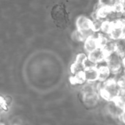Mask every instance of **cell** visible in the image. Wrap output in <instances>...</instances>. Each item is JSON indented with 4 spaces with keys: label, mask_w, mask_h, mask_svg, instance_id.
I'll return each mask as SVG.
<instances>
[{
    "label": "cell",
    "mask_w": 125,
    "mask_h": 125,
    "mask_svg": "<svg viewBox=\"0 0 125 125\" xmlns=\"http://www.w3.org/2000/svg\"><path fill=\"white\" fill-rule=\"evenodd\" d=\"M122 89L115 78H109L104 83H100V96L107 102H112L120 94Z\"/></svg>",
    "instance_id": "cell-1"
},
{
    "label": "cell",
    "mask_w": 125,
    "mask_h": 125,
    "mask_svg": "<svg viewBox=\"0 0 125 125\" xmlns=\"http://www.w3.org/2000/svg\"><path fill=\"white\" fill-rule=\"evenodd\" d=\"M106 62L112 74L118 75L123 72L122 57L117 52H114L109 55L106 58Z\"/></svg>",
    "instance_id": "cell-2"
},
{
    "label": "cell",
    "mask_w": 125,
    "mask_h": 125,
    "mask_svg": "<svg viewBox=\"0 0 125 125\" xmlns=\"http://www.w3.org/2000/svg\"><path fill=\"white\" fill-rule=\"evenodd\" d=\"M93 23V20L90 18L85 16H79L76 21L77 30L83 32L86 38L92 36L95 34L92 30Z\"/></svg>",
    "instance_id": "cell-3"
},
{
    "label": "cell",
    "mask_w": 125,
    "mask_h": 125,
    "mask_svg": "<svg viewBox=\"0 0 125 125\" xmlns=\"http://www.w3.org/2000/svg\"><path fill=\"white\" fill-rule=\"evenodd\" d=\"M88 61L87 54L85 53H79L76 56L74 62L72 64L70 71L72 74H77L79 72H84L85 69V63Z\"/></svg>",
    "instance_id": "cell-4"
},
{
    "label": "cell",
    "mask_w": 125,
    "mask_h": 125,
    "mask_svg": "<svg viewBox=\"0 0 125 125\" xmlns=\"http://www.w3.org/2000/svg\"><path fill=\"white\" fill-rule=\"evenodd\" d=\"M87 56L88 60L96 65L102 62H106V54L103 49L100 48L87 54Z\"/></svg>",
    "instance_id": "cell-5"
},
{
    "label": "cell",
    "mask_w": 125,
    "mask_h": 125,
    "mask_svg": "<svg viewBox=\"0 0 125 125\" xmlns=\"http://www.w3.org/2000/svg\"><path fill=\"white\" fill-rule=\"evenodd\" d=\"M87 83H94L98 82V68L97 65L87 67L84 70Z\"/></svg>",
    "instance_id": "cell-6"
},
{
    "label": "cell",
    "mask_w": 125,
    "mask_h": 125,
    "mask_svg": "<svg viewBox=\"0 0 125 125\" xmlns=\"http://www.w3.org/2000/svg\"><path fill=\"white\" fill-rule=\"evenodd\" d=\"M84 48L87 54L99 48L97 37L96 36L95 34L85 39L84 42Z\"/></svg>",
    "instance_id": "cell-7"
},
{
    "label": "cell",
    "mask_w": 125,
    "mask_h": 125,
    "mask_svg": "<svg viewBox=\"0 0 125 125\" xmlns=\"http://www.w3.org/2000/svg\"><path fill=\"white\" fill-rule=\"evenodd\" d=\"M52 18L57 22L64 21L67 20V13L62 6H57L52 9Z\"/></svg>",
    "instance_id": "cell-8"
},
{
    "label": "cell",
    "mask_w": 125,
    "mask_h": 125,
    "mask_svg": "<svg viewBox=\"0 0 125 125\" xmlns=\"http://www.w3.org/2000/svg\"><path fill=\"white\" fill-rule=\"evenodd\" d=\"M98 68V82L104 83L107 79H109L111 73L109 68L107 66V64L100 65L97 66Z\"/></svg>",
    "instance_id": "cell-9"
},
{
    "label": "cell",
    "mask_w": 125,
    "mask_h": 125,
    "mask_svg": "<svg viewBox=\"0 0 125 125\" xmlns=\"http://www.w3.org/2000/svg\"><path fill=\"white\" fill-rule=\"evenodd\" d=\"M113 12L112 6H101L95 12L98 19L106 20Z\"/></svg>",
    "instance_id": "cell-10"
},
{
    "label": "cell",
    "mask_w": 125,
    "mask_h": 125,
    "mask_svg": "<svg viewBox=\"0 0 125 125\" xmlns=\"http://www.w3.org/2000/svg\"><path fill=\"white\" fill-rule=\"evenodd\" d=\"M100 94H95L87 96H83V101L87 107H94L97 104L100 99Z\"/></svg>",
    "instance_id": "cell-11"
},
{
    "label": "cell",
    "mask_w": 125,
    "mask_h": 125,
    "mask_svg": "<svg viewBox=\"0 0 125 125\" xmlns=\"http://www.w3.org/2000/svg\"><path fill=\"white\" fill-rule=\"evenodd\" d=\"M70 81L73 85H84L87 83L85 74L84 72H79L77 74H74L70 78Z\"/></svg>",
    "instance_id": "cell-12"
},
{
    "label": "cell",
    "mask_w": 125,
    "mask_h": 125,
    "mask_svg": "<svg viewBox=\"0 0 125 125\" xmlns=\"http://www.w3.org/2000/svg\"><path fill=\"white\" fill-rule=\"evenodd\" d=\"M102 49V48H101ZM103 50L106 54V58L111 54L116 52L117 50V42L109 40L106 46L103 48Z\"/></svg>",
    "instance_id": "cell-13"
},
{
    "label": "cell",
    "mask_w": 125,
    "mask_h": 125,
    "mask_svg": "<svg viewBox=\"0 0 125 125\" xmlns=\"http://www.w3.org/2000/svg\"><path fill=\"white\" fill-rule=\"evenodd\" d=\"M112 26H113V21H111L107 20H104L102 23L100 31L101 32L102 34L109 36V34H110L111 29H112Z\"/></svg>",
    "instance_id": "cell-14"
},
{
    "label": "cell",
    "mask_w": 125,
    "mask_h": 125,
    "mask_svg": "<svg viewBox=\"0 0 125 125\" xmlns=\"http://www.w3.org/2000/svg\"><path fill=\"white\" fill-rule=\"evenodd\" d=\"M72 37L73 40L75 42H84L85 39H87L84 34L83 32L78 30H76L72 33Z\"/></svg>",
    "instance_id": "cell-15"
},
{
    "label": "cell",
    "mask_w": 125,
    "mask_h": 125,
    "mask_svg": "<svg viewBox=\"0 0 125 125\" xmlns=\"http://www.w3.org/2000/svg\"><path fill=\"white\" fill-rule=\"evenodd\" d=\"M120 74H118L119 75V76L117 78H115L116 80H117V84L119 85V87H120V89L122 90H125V74L123 73V71Z\"/></svg>",
    "instance_id": "cell-16"
},
{
    "label": "cell",
    "mask_w": 125,
    "mask_h": 125,
    "mask_svg": "<svg viewBox=\"0 0 125 125\" xmlns=\"http://www.w3.org/2000/svg\"><path fill=\"white\" fill-rule=\"evenodd\" d=\"M101 6H112L114 4V0H100Z\"/></svg>",
    "instance_id": "cell-17"
},
{
    "label": "cell",
    "mask_w": 125,
    "mask_h": 125,
    "mask_svg": "<svg viewBox=\"0 0 125 125\" xmlns=\"http://www.w3.org/2000/svg\"><path fill=\"white\" fill-rule=\"evenodd\" d=\"M122 63H123V68H125V57L122 58Z\"/></svg>",
    "instance_id": "cell-18"
},
{
    "label": "cell",
    "mask_w": 125,
    "mask_h": 125,
    "mask_svg": "<svg viewBox=\"0 0 125 125\" xmlns=\"http://www.w3.org/2000/svg\"><path fill=\"white\" fill-rule=\"evenodd\" d=\"M0 125H5L2 123H0Z\"/></svg>",
    "instance_id": "cell-19"
}]
</instances>
